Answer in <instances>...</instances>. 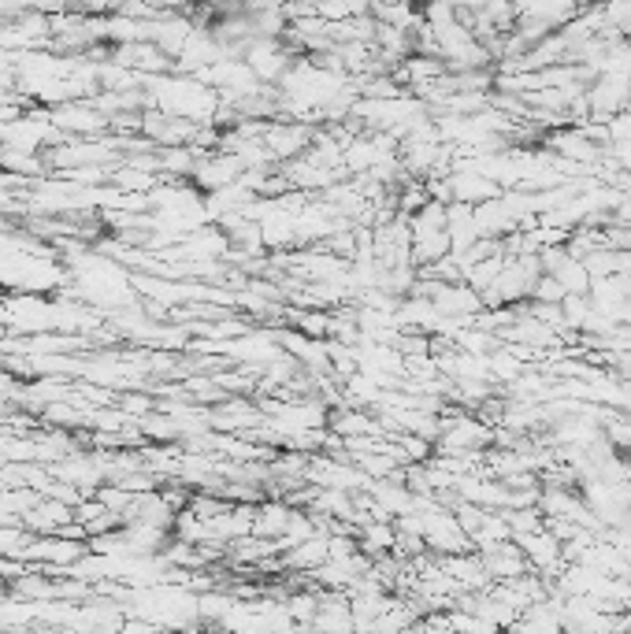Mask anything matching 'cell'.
<instances>
[{"label": "cell", "instance_id": "cell-1", "mask_svg": "<svg viewBox=\"0 0 631 634\" xmlns=\"http://www.w3.org/2000/svg\"><path fill=\"white\" fill-rule=\"evenodd\" d=\"M297 56H302V52L290 45L286 38H264V34L250 38V45L242 49L245 67H250L253 75L264 82V86H278L286 71L294 67Z\"/></svg>", "mask_w": 631, "mask_h": 634}, {"label": "cell", "instance_id": "cell-2", "mask_svg": "<svg viewBox=\"0 0 631 634\" xmlns=\"http://www.w3.org/2000/svg\"><path fill=\"white\" fill-rule=\"evenodd\" d=\"M313 141H316V127H313V123L286 119V116L264 123V145H267V152L275 156L278 168L290 163V160H297V156H305L308 149H313Z\"/></svg>", "mask_w": 631, "mask_h": 634}]
</instances>
